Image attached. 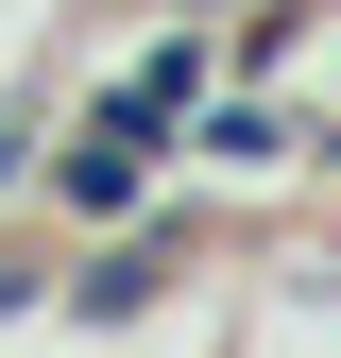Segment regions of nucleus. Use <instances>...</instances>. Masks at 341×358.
<instances>
[{
  "instance_id": "1",
  "label": "nucleus",
  "mask_w": 341,
  "mask_h": 358,
  "mask_svg": "<svg viewBox=\"0 0 341 358\" xmlns=\"http://www.w3.org/2000/svg\"><path fill=\"white\" fill-rule=\"evenodd\" d=\"M0 171H17V103H0Z\"/></svg>"
}]
</instances>
